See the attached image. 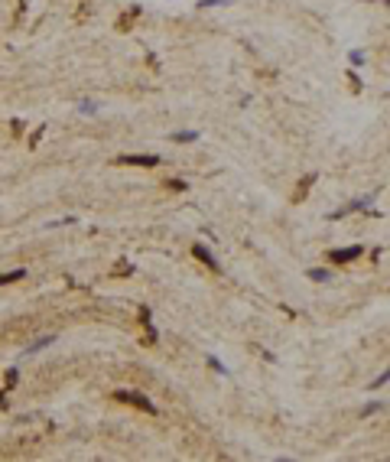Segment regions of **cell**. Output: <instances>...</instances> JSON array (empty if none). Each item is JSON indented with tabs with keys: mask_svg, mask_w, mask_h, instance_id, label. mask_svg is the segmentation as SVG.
I'll return each instance as SVG.
<instances>
[{
	"mask_svg": "<svg viewBox=\"0 0 390 462\" xmlns=\"http://www.w3.org/2000/svg\"><path fill=\"white\" fill-rule=\"evenodd\" d=\"M309 280H315V283H328L332 280V270H322V267H312L309 274H306Z\"/></svg>",
	"mask_w": 390,
	"mask_h": 462,
	"instance_id": "7",
	"label": "cell"
},
{
	"mask_svg": "<svg viewBox=\"0 0 390 462\" xmlns=\"http://www.w3.org/2000/svg\"><path fill=\"white\" fill-rule=\"evenodd\" d=\"M78 111H81V114H95L98 104H95V101H81V104H78Z\"/></svg>",
	"mask_w": 390,
	"mask_h": 462,
	"instance_id": "11",
	"label": "cell"
},
{
	"mask_svg": "<svg viewBox=\"0 0 390 462\" xmlns=\"http://www.w3.org/2000/svg\"><path fill=\"white\" fill-rule=\"evenodd\" d=\"M192 254H195V257H198V260H202V264H208V267H211V270L218 267V260H215V254H211V251H208L205 244H195V247H192Z\"/></svg>",
	"mask_w": 390,
	"mask_h": 462,
	"instance_id": "5",
	"label": "cell"
},
{
	"mask_svg": "<svg viewBox=\"0 0 390 462\" xmlns=\"http://www.w3.org/2000/svg\"><path fill=\"white\" fill-rule=\"evenodd\" d=\"M23 277H26V270H23V267L10 270V274H0V287H7V283H16V280H23Z\"/></svg>",
	"mask_w": 390,
	"mask_h": 462,
	"instance_id": "6",
	"label": "cell"
},
{
	"mask_svg": "<svg viewBox=\"0 0 390 462\" xmlns=\"http://www.w3.org/2000/svg\"><path fill=\"white\" fill-rule=\"evenodd\" d=\"M364 3H371V0H364Z\"/></svg>",
	"mask_w": 390,
	"mask_h": 462,
	"instance_id": "17",
	"label": "cell"
},
{
	"mask_svg": "<svg viewBox=\"0 0 390 462\" xmlns=\"http://www.w3.org/2000/svg\"><path fill=\"white\" fill-rule=\"evenodd\" d=\"M169 189H176V192H182V189H189V183H182V179H169Z\"/></svg>",
	"mask_w": 390,
	"mask_h": 462,
	"instance_id": "12",
	"label": "cell"
},
{
	"mask_svg": "<svg viewBox=\"0 0 390 462\" xmlns=\"http://www.w3.org/2000/svg\"><path fill=\"white\" fill-rule=\"evenodd\" d=\"M208 365H211V368H215V371H221V375H228V368H225V365H221V361H218V358H215V355H211V358H208Z\"/></svg>",
	"mask_w": 390,
	"mask_h": 462,
	"instance_id": "13",
	"label": "cell"
},
{
	"mask_svg": "<svg viewBox=\"0 0 390 462\" xmlns=\"http://www.w3.org/2000/svg\"><path fill=\"white\" fill-rule=\"evenodd\" d=\"M387 7H390V0H387Z\"/></svg>",
	"mask_w": 390,
	"mask_h": 462,
	"instance_id": "18",
	"label": "cell"
},
{
	"mask_svg": "<svg viewBox=\"0 0 390 462\" xmlns=\"http://www.w3.org/2000/svg\"><path fill=\"white\" fill-rule=\"evenodd\" d=\"M348 59H351V65H364V52H351Z\"/></svg>",
	"mask_w": 390,
	"mask_h": 462,
	"instance_id": "14",
	"label": "cell"
},
{
	"mask_svg": "<svg viewBox=\"0 0 390 462\" xmlns=\"http://www.w3.org/2000/svg\"><path fill=\"white\" fill-rule=\"evenodd\" d=\"M117 163H127V166H156L160 156L156 153H133V156H117Z\"/></svg>",
	"mask_w": 390,
	"mask_h": 462,
	"instance_id": "3",
	"label": "cell"
},
{
	"mask_svg": "<svg viewBox=\"0 0 390 462\" xmlns=\"http://www.w3.org/2000/svg\"><path fill=\"white\" fill-rule=\"evenodd\" d=\"M371 202H374V195H364V199H355L351 205H345V208H338V212H332V218H341L348 215V212H358V208H371Z\"/></svg>",
	"mask_w": 390,
	"mask_h": 462,
	"instance_id": "4",
	"label": "cell"
},
{
	"mask_svg": "<svg viewBox=\"0 0 390 462\" xmlns=\"http://www.w3.org/2000/svg\"><path fill=\"white\" fill-rule=\"evenodd\" d=\"M387 381H390V368H387V371H384V375H377V377H374V381H371V391H377V387H384V384H387Z\"/></svg>",
	"mask_w": 390,
	"mask_h": 462,
	"instance_id": "10",
	"label": "cell"
},
{
	"mask_svg": "<svg viewBox=\"0 0 390 462\" xmlns=\"http://www.w3.org/2000/svg\"><path fill=\"white\" fill-rule=\"evenodd\" d=\"M374 410H380V400H377V404H368V407L361 410V417H371V413H374Z\"/></svg>",
	"mask_w": 390,
	"mask_h": 462,
	"instance_id": "15",
	"label": "cell"
},
{
	"mask_svg": "<svg viewBox=\"0 0 390 462\" xmlns=\"http://www.w3.org/2000/svg\"><path fill=\"white\" fill-rule=\"evenodd\" d=\"M114 397H117V400H124V404H133V407L146 410V413H156V407H153V400H150V397H143V394H137V391H117Z\"/></svg>",
	"mask_w": 390,
	"mask_h": 462,
	"instance_id": "1",
	"label": "cell"
},
{
	"mask_svg": "<svg viewBox=\"0 0 390 462\" xmlns=\"http://www.w3.org/2000/svg\"><path fill=\"white\" fill-rule=\"evenodd\" d=\"M361 251H364L361 244L335 247V251H328V260H332V264H351V260H358V257H361Z\"/></svg>",
	"mask_w": 390,
	"mask_h": 462,
	"instance_id": "2",
	"label": "cell"
},
{
	"mask_svg": "<svg viewBox=\"0 0 390 462\" xmlns=\"http://www.w3.org/2000/svg\"><path fill=\"white\" fill-rule=\"evenodd\" d=\"M176 143H195L198 140V130H179V134H173Z\"/></svg>",
	"mask_w": 390,
	"mask_h": 462,
	"instance_id": "8",
	"label": "cell"
},
{
	"mask_svg": "<svg viewBox=\"0 0 390 462\" xmlns=\"http://www.w3.org/2000/svg\"><path fill=\"white\" fill-rule=\"evenodd\" d=\"M52 342H55V335H43L36 345H30V348H26V355H36L39 348H46V345H52Z\"/></svg>",
	"mask_w": 390,
	"mask_h": 462,
	"instance_id": "9",
	"label": "cell"
},
{
	"mask_svg": "<svg viewBox=\"0 0 390 462\" xmlns=\"http://www.w3.org/2000/svg\"><path fill=\"white\" fill-rule=\"evenodd\" d=\"M218 3H228V0H202L198 7H218Z\"/></svg>",
	"mask_w": 390,
	"mask_h": 462,
	"instance_id": "16",
	"label": "cell"
}]
</instances>
